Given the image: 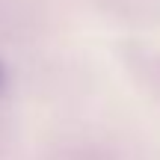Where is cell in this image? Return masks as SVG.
I'll return each instance as SVG.
<instances>
[{"mask_svg": "<svg viewBox=\"0 0 160 160\" xmlns=\"http://www.w3.org/2000/svg\"><path fill=\"white\" fill-rule=\"evenodd\" d=\"M3 80H6V71H3V65H0V86H3Z\"/></svg>", "mask_w": 160, "mask_h": 160, "instance_id": "obj_1", "label": "cell"}]
</instances>
